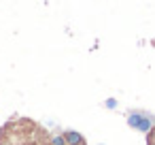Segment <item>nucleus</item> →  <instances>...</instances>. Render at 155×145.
Wrapping results in <instances>:
<instances>
[{"mask_svg":"<svg viewBox=\"0 0 155 145\" xmlns=\"http://www.w3.org/2000/svg\"><path fill=\"white\" fill-rule=\"evenodd\" d=\"M127 124H130V128H134V130L151 132V130H153V126H155V119H153L151 115H147V113L132 111V113L127 115Z\"/></svg>","mask_w":155,"mask_h":145,"instance_id":"obj_1","label":"nucleus"},{"mask_svg":"<svg viewBox=\"0 0 155 145\" xmlns=\"http://www.w3.org/2000/svg\"><path fill=\"white\" fill-rule=\"evenodd\" d=\"M64 141H66V145H85V136L77 130H66Z\"/></svg>","mask_w":155,"mask_h":145,"instance_id":"obj_2","label":"nucleus"},{"mask_svg":"<svg viewBox=\"0 0 155 145\" xmlns=\"http://www.w3.org/2000/svg\"><path fill=\"white\" fill-rule=\"evenodd\" d=\"M51 145H66L64 134H55V136H51Z\"/></svg>","mask_w":155,"mask_h":145,"instance_id":"obj_3","label":"nucleus"},{"mask_svg":"<svg viewBox=\"0 0 155 145\" xmlns=\"http://www.w3.org/2000/svg\"><path fill=\"white\" fill-rule=\"evenodd\" d=\"M104 105H106V109H117V100L115 98H106Z\"/></svg>","mask_w":155,"mask_h":145,"instance_id":"obj_4","label":"nucleus"},{"mask_svg":"<svg viewBox=\"0 0 155 145\" xmlns=\"http://www.w3.org/2000/svg\"><path fill=\"white\" fill-rule=\"evenodd\" d=\"M151 145H155V143H151Z\"/></svg>","mask_w":155,"mask_h":145,"instance_id":"obj_5","label":"nucleus"}]
</instances>
